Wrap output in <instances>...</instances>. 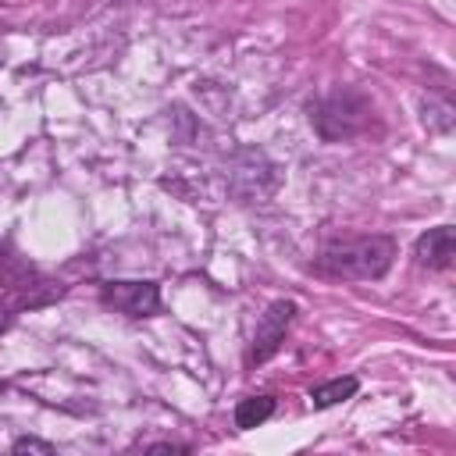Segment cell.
Instances as JSON below:
<instances>
[{"mask_svg":"<svg viewBox=\"0 0 456 456\" xmlns=\"http://www.w3.org/2000/svg\"><path fill=\"white\" fill-rule=\"evenodd\" d=\"M395 242L388 235H349L324 246L317 267L335 278H381L392 267Z\"/></svg>","mask_w":456,"mask_h":456,"instance_id":"cell-1","label":"cell"},{"mask_svg":"<svg viewBox=\"0 0 456 456\" xmlns=\"http://www.w3.org/2000/svg\"><path fill=\"white\" fill-rule=\"evenodd\" d=\"M100 303L125 317H153L160 310V289L153 281H103Z\"/></svg>","mask_w":456,"mask_h":456,"instance_id":"cell-2","label":"cell"},{"mask_svg":"<svg viewBox=\"0 0 456 456\" xmlns=\"http://www.w3.org/2000/svg\"><path fill=\"white\" fill-rule=\"evenodd\" d=\"M296 317V303L292 299H278L267 306V314L260 317L256 324V335H253V349H249V363H264L267 356H274L285 342V331Z\"/></svg>","mask_w":456,"mask_h":456,"instance_id":"cell-3","label":"cell"},{"mask_svg":"<svg viewBox=\"0 0 456 456\" xmlns=\"http://www.w3.org/2000/svg\"><path fill=\"white\" fill-rule=\"evenodd\" d=\"M413 253H417V260H420L424 267L445 271V267H452V256H456V232H452L449 224L428 228V232L417 239Z\"/></svg>","mask_w":456,"mask_h":456,"instance_id":"cell-4","label":"cell"},{"mask_svg":"<svg viewBox=\"0 0 456 456\" xmlns=\"http://www.w3.org/2000/svg\"><path fill=\"white\" fill-rule=\"evenodd\" d=\"M356 388H360V381H356L353 374H346V378H331V381H324V385H317V388L310 392V403H314L317 410H328V406H335V403L353 399Z\"/></svg>","mask_w":456,"mask_h":456,"instance_id":"cell-5","label":"cell"},{"mask_svg":"<svg viewBox=\"0 0 456 456\" xmlns=\"http://www.w3.org/2000/svg\"><path fill=\"white\" fill-rule=\"evenodd\" d=\"M271 413H274V399H271V395H249V399H239V406H235V428L249 431V428L264 424Z\"/></svg>","mask_w":456,"mask_h":456,"instance_id":"cell-6","label":"cell"},{"mask_svg":"<svg viewBox=\"0 0 456 456\" xmlns=\"http://www.w3.org/2000/svg\"><path fill=\"white\" fill-rule=\"evenodd\" d=\"M11 449H14V452H39V456H53V452H57V445H53V442H43V438H32V435L18 438Z\"/></svg>","mask_w":456,"mask_h":456,"instance_id":"cell-7","label":"cell"},{"mask_svg":"<svg viewBox=\"0 0 456 456\" xmlns=\"http://www.w3.org/2000/svg\"><path fill=\"white\" fill-rule=\"evenodd\" d=\"M142 452H185V445H175V442H153V445H142Z\"/></svg>","mask_w":456,"mask_h":456,"instance_id":"cell-8","label":"cell"},{"mask_svg":"<svg viewBox=\"0 0 456 456\" xmlns=\"http://www.w3.org/2000/svg\"><path fill=\"white\" fill-rule=\"evenodd\" d=\"M7 331V314H0V335Z\"/></svg>","mask_w":456,"mask_h":456,"instance_id":"cell-9","label":"cell"}]
</instances>
